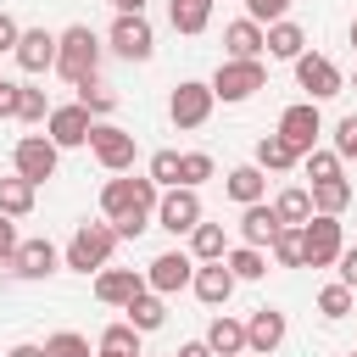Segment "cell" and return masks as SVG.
Listing matches in <instances>:
<instances>
[{
  "instance_id": "1",
  "label": "cell",
  "mask_w": 357,
  "mask_h": 357,
  "mask_svg": "<svg viewBox=\"0 0 357 357\" xmlns=\"http://www.w3.org/2000/svg\"><path fill=\"white\" fill-rule=\"evenodd\" d=\"M156 184L145 178V173H117V178H106V190H100V212H106V223L117 229V240H139L151 223H156Z\"/></svg>"
},
{
  "instance_id": "2",
  "label": "cell",
  "mask_w": 357,
  "mask_h": 357,
  "mask_svg": "<svg viewBox=\"0 0 357 357\" xmlns=\"http://www.w3.org/2000/svg\"><path fill=\"white\" fill-rule=\"evenodd\" d=\"M95 67H100V39H95L89 22H73L67 33H56V73H61L67 84L95 78Z\"/></svg>"
},
{
  "instance_id": "3",
  "label": "cell",
  "mask_w": 357,
  "mask_h": 357,
  "mask_svg": "<svg viewBox=\"0 0 357 357\" xmlns=\"http://www.w3.org/2000/svg\"><path fill=\"white\" fill-rule=\"evenodd\" d=\"M112 251H117V229L112 223H78L67 251H61V262L73 273H100V268H112Z\"/></svg>"
},
{
  "instance_id": "4",
  "label": "cell",
  "mask_w": 357,
  "mask_h": 357,
  "mask_svg": "<svg viewBox=\"0 0 357 357\" xmlns=\"http://www.w3.org/2000/svg\"><path fill=\"white\" fill-rule=\"evenodd\" d=\"M257 89H268V67L262 61H218L212 73V100H251Z\"/></svg>"
},
{
  "instance_id": "5",
  "label": "cell",
  "mask_w": 357,
  "mask_h": 357,
  "mask_svg": "<svg viewBox=\"0 0 357 357\" xmlns=\"http://www.w3.org/2000/svg\"><path fill=\"white\" fill-rule=\"evenodd\" d=\"M340 251H346V240H340V218L312 212V218L301 223V268H329Z\"/></svg>"
},
{
  "instance_id": "6",
  "label": "cell",
  "mask_w": 357,
  "mask_h": 357,
  "mask_svg": "<svg viewBox=\"0 0 357 357\" xmlns=\"http://www.w3.org/2000/svg\"><path fill=\"white\" fill-rule=\"evenodd\" d=\"M89 151H95V162H100L106 173H128L134 156H139V139H134L128 128H117V123H95V128H89Z\"/></svg>"
},
{
  "instance_id": "7",
  "label": "cell",
  "mask_w": 357,
  "mask_h": 357,
  "mask_svg": "<svg viewBox=\"0 0 357 357\" xmlns=\"http://www.w3.org/2000/svg\"><path fill=\"white\" fill-rule=\"evenodd\" d=\"M296 156H307V151H318V134H324V117H318V106L312 100H296V106H284L279 112V128H273Z\"/></svg>"
},
{
  "instance_id": "8",
  "label": "cell",
  "mask_w": 357,
  "mask_h": 357,
  "mask_svg": "<svg viewBox=\"0 0 357 357\" xmlns=\"http://www.w3.org/2000/svg\"><path fill=\"white\" fill-rule=\"evenodd\" d=\"M296 84L307 89V100H312V106L346 89V78H340V67H335L329 56H318V50H301V56H296Z\"/></svg>"
},
{
  "instance_id": "9",
  "label": "cell",
  "mask_w": 357,
  "mask_h": 357,
  "mask_svg": "<svg viewBox=\"0 0 357 357\" xmlns=\"http://www.w3.org/2000/svg\"><path fill=\"white\" fill-rule=\"evenodd\" d=\"M212 84H195V78H184V84H173V95H167V117H173V128H201L206 117H212Z\"/></svg>"
},
{
  "instance_id": "10",
  "label": "cell",
  "mask_w": 357,
  "mask_h": 357,
  "mask_svg": "<svg viewBox=\"0 0 357 357\" xmlns=\"http://www.w3.org/2000/svg\"><path fill=\"white\" fill-rule=\"evenodd\" d=\"M11 162H17V178H28V184H45V178H56V162H61V151H56L45 134H22V139H17V151H11Z\"/></svg>"
},
{
  "instance_id": "11",
  "label": "cell",
  "mask_w": 357,
  "mask_h": 357,
  "mask_svg": "<svg viewBox=\"0 0 357 357\" xmlns=\"http://www.w3.org/2000/svg\"><path fill=\"white\" fill-rule=\"evenodd\" d=\"M195 223H201V195H195V190L173 184V190L156 195V229H167V234H190Z\"/></svg>"
},
{
  "instance_id": "12",
  "label": "cell",
  "mask_w": 357,
  "mask_h": 357,
  "mask_svg": "<svg viewBox=\"0 0 357 357\" xmlns=\"http://www.w3.org/2000/svg\"><path fill=\"white\" fill-rule=\"evenodd\" d=\"M190 279H195V257L190 251H162L145 268V290H156V296H178V290H190Z\"/></svg>"
},
{
  "instance_id": "13",
  "label": "cell",
  "mask_w": 357,
  "mask_h": 357,
  "mask_svg": "<svg viewBox=\"0 0 357 357\" xmlns=\"http://www.w3.org/2000/svg\"><path fill=\"white\" fill-rule=\"evenodd\" d=\"M89 128H95V117L73 100V106H50V117H45V139L56 145V151H73V145H89Z\"/></svg>"
},
{
  "instance_id": "14",
  "label": "cell",
  "mask_w": 357,
  "mask_h": 357,
  "mask_svg": "<svg viewBox=\"0 0 357 357\" xmlns=\"http://www.w3.org/2000/svg\"><path fill=\"white\" fill-rule=\"evenodd\" d=\"M106 45H112L123 61H151L156 33H151V22H145V17H117V22H112V33H106Z\"/></svg>"
},
{
  "instance_id": "15",
  "label": "cell",
  "mask_w": 357,
  "mask_h": 357,
  "mask_svg": "<svg viewBox=\"0 0 357 357\" xmlns=\"http://www.w3.org/2000/svg\"><path fill=\"white\" fill-rule=\"evenodd\" d=\"M61 268V251L39 234V240H17V251H11V273L17 279H50Z\"/></svg>"
},
{
  "instance_id": "16",
  "label": "cell",
  "mask_w": 357,
  "mask_h": 357,
  "mask_svg": "<svg viewBox=\"0 0 357 357\" xmlns=\"http://www.w3.org/2000/svg\"><path fill=\"white\" fill-rule=\"evenodd\" d=\"M284 312L279 307H257L251 312V324H245V351H257V357H273L279 351V340H284Z\"/></svg>"
},
{
  "instance_id": "17",
  "label": "cell",
  "mask_w": 357,
  "mask_h": 357,
  "mask_svg": "<svg viewBox=\"0 0 357 357\" xmlns=\"http://www.w3.org/2000/svg\"><path fill=\"white\" fill-rule=\"evenodd\" d=\"M139 290H145V273H134V268H100L95 273V301H106V307H128Z\"/></svg>"
},
{
  "instance_id": "18",
  "label": "cell",
  "mask_w": 357,
  "mask_h": 357,
  "mask_svg": "<svg viewBox=\"0 0 357 357\" xmlns=\"http://www.w3.org/2000/svg\"><path fill=\"white\" fill-rule=\"evenodd\" d=\"M17 67L22 73H50L56 67V33H45V28H22V39H17Z\"/></svg>"
},
{
  "instance_id": "19",
  "label": "cell",
  "mask_w": 357,
  "mask_h": 357,
  "mask_svg": "<svg viewBox=\"0 0 357 357\" xmlns=\"http://www.w3.org/2000/svg\"><path fill=\"white\" fill-rule=\"evenodd\" d=\"M190 290H195L206 307H223V301L234 296V273H229L223 262H195V279H190Z\"/></svg>"
},
{
  "instance_id": "20",
  "label": "cell",
  "mask_w": 357,
  "mask_h": 357,
  "mask_svg": "<svg viewBox=\"0 0 357 357\" xmlns=\"http://www.w3.org/2000/svg\"><path fill=\"white\" fill-rule=\"evenodd\" d=\"M262 50L279 56V61H296V56L307 50V28L290 22V17H284V22H268V28H262Z\"/></svg>"
},
{
  "instance_id": "21",
  "label": "cell",
  "mask_w": 357,
  "mask_h": 357,
  "mask_svg": "<svg viewBox=\"0 0 357 357\" xmlns=\"http://www.w3.org/2000/svg\"><path fill=\"white\" fill-rule=\"evenodd\" d=\"M223 190H229V201H240V206H257V201L268 195V173H262L257 162H240V167H229Z\"/></svg>"
},
{
  "instance_id": "22",
  "label": "cell",
  "mask_w": 357,
  "mask_h": 357,
  "mask_svg": "<svg viewBox=\"0 0 357 357\" xmlns=\"http://www.w3.org/2000/svg\"><path fill=\"white\" fill-rule=\"evenodd\" d=\"M273 234H279V218H273V206H268V201H257V206H245V212H240V245L268 251V245H273Z\"/></svg>"
},
{
  "instance_id": "23",
  "label": "cell",
  "mask_w": 357,
  "mask_h": 357,
  "mask_svg": "<svg viewBox=\"0 0 357 357\" xmlns=\"http://www.w3.org/2000/svg\"><path fill=\"white\" fill-rule=\"evenodd\" d=\"M223 50H229V61H262V28L251 17L229 22L223 28Z\"/></svg>"
},
{
  "instance_id": "24",
  "label": "cell",
  "mask_w": 357,
  "mask_h": 357,
  "mask_svg": "<svg viewBox=\"0 0 357 357\" xmlns=\"http://www.w3.org/2000/svg\"><path fill=\"white\" fill-rule=\"evenodd\" d=\"M206 346H212V357H240V351H245V324L229 318V312H218V318L206 324Z\"/></svg>"
},
{
  "instance_id": "25",
  "label": "cell",
  "mask_w": 357,
  "mask_h": 357,
  "mask_svg": "<svg viewBox=\"0 0 357 357\" xmlns=\"http://www.w3.org/2000/svg\"><path fill=\"white\" fill-rule=\"evenodd\" d=\"M123 312H128L123 324H134L139 335H151V329H162V324H167V301H162L156 290H139V296H134V301H128Z\"/></svg>"
},
{
  "instance_id": "26",
  "label": "cell",
  "mask_w": 357,
  "mask_h": 357,
  "mask_svg": "<svg viewBox=\"0 0 357 357\" xmlns=\"http://www.w3.org/2000/svg\"><path fill=\"white\" fill-rule=\"evenodd\" d=\"M33 195H39V184L17 178V173H11V178H0V218H11V223H17V218H28V212H33Z\"/></svg>"
},
{
  "instance_id": "27",
  "label": "cell",
  "mask_w": 357,
  "mask_h": 357,
  "mask_svg": "<svg viewBox=\"0 0 357 357\" xmlns=\"http://www.w3.org/2000/svg\"><path fill=\"white\" fill-rule=\"evenodd\" d=\"M223 251H229L223 223H195V229H190V257H195V262H223Z\"/></svg>"
},
{
  "instance_id": "28",
  "label": "cell",
  "mask_w": 357,
  "mask_h": 357,
  "mask_svg": "<svg viewBox=\"0 0 357 357\" xmlns=\"http://www.w3.org/2000/svg\"><path fill=\"white\" fill-rule=\"evenodd\" d=\"M167 22L173 33H201L212 22V0H167Z\"/></svg>"
},
{
  "instance_id": "29",
  "label": "cell",
  "mask_w": 357,
  "mask_h": 357,
  "mask_svg": "<svg viewBox=\"0 0 357 357\" xmlns=\"http://www.w3.org/2000/svg\"><path fill=\"white\" fill-rule=\"evenodd\" d=\"M251 162H257L262 173H290V167H296L301 156H296V151H290V145H284L279 134H262V139H257V156H251Z\"/></svg>"
},
{
  "instance_id": "30",
  "label": "cell",
  "mask_w": 357,
  "mask_h": 357,
  "mask_svg": "<svg viewBox=\"0 0 357 357\" xmlns=\"http://www.w3.org/2000/svg\"><path fill=\"white\" fill-rule=\"evenodd\" d=\"M273 218H279V229H301L312 218V195L307 190H279L273 195Z\"/></svg>"
},
{
  "instance_id": "31",
  "label": "cell",
  "mask_w": 357,
  "mask_h": 357,
  "mask_svg": "<svg viewBox=\"0 0 357 357\" xmlns=\"http://www.w3.org/2000/svg\"><path fill=\"white\" fill-rule=\"evenodd\" d=\"M307 195H312V212H324V218H340V212L351 206V184H346V178H329V184H312Z\"/></svg>"
},
{
  "instance_id": "32",
  "label": "cell",
  "mask_w": 357,
  "mask_h": 357,
  "mask_svg": "<svg viewBox=\"0 0 357 357\" xmlns=\"http://www.w3.org/2000/svg\"><path fill=\"white\" fill-rule=\"evenodd\" d=\"M223 268L234 273V284H240V279H262V273H268V251H257V245H234V251H223Z\"/></svg>"
},
{
  "instance_id": "33",
  "label": "cell",
  "mask_w": 357,
  "mask_h": 357,
  "mask_svg": "<svg viewBox=\"0 0 357 357\" xmlns=\"http://www.w3.org/2000/svg\"><path fill=\"white\" fill-rule=\"evenodd\" d=\"M212 173H218V162H212L206 151H178V184H184V190H201Z\"/></svg>"
},
{
  "instance_id": "34",
  "label": "cell",
  "mask_w": 357,
  "mask_h": 357,
  "mask_svg": "<svg viewBox=\"0 0 357 357\" xmlns=\"http://www.w3.org/2000/svg\"><path fill=\"white\" fill-rule=\"evenodd\" d=\"M100 351H117V357H145V351H139V329H134V324H106V329H100Z\"/></svg>"
},
{
  "instance_id": "35",
  "label": "cell",
  "mask_w": 357,
  "mask_h": 357,
  "mask_svg": "<svg viewBox=\"0 0 357 357\" xmlns=\"http://www.w3.org/2000/svg\"><path fill=\"white\" fill-rule=\"evenodd\" d=\"M73 89H78V106H84L89 117H106V112L117 106V95H112L100 78H84V84H73Z\"/></svg>"
},
{
  "instance_id": "36",
  "label": "cell",
  "mask_w": 357,
  "mask_h": 357,
  "mask_svg": "<svg viewBox=\"0 0 357 357\" xmlns=\"http://www.w3.org/2000/svg\"><path fill=\"white\" fill-rule=\"evenodd\" d=\"M351 296H357V290H346V284L335 279V284H324V290H318V312H324L329 324H340V318L351 312Z\"/></svg>"
},
{
  "instance_id": "37",
  "label": "cell",
  "mask_w": 357,
  "mask_h": 357,
  "mask_svg": "<svg viewBox=\"0 0 357 357\" xmlns=\"http://www.w3.org/2000/svg\"><path fill=\"white\" fill-rule=\"evenodd\" d=\"M268 257H273L279 268H301V229H279L273 245H268Z\"/></svg>"
},
{
  "instance_id": "38",
  "label": "cell",
  "mask_w": 357,
  "mask_h": 357,
  "mask_svg": "<svg viewBox=\"0 0 357 357\" xmlns=\"http://www.w3.org/2000/svg\"><path fill=\"white\" fill-rule=\"evenodd\" d=\"M145 178H151L156 190H173V184H178V151H156L151 167H145Z\"/></svg>"
},
{
  "instance_id": "39",
  "label": "cell",
  "mask_w": 357,
  "mask_h": 357,
  "mask_svg": "<svg viewBox=\"0 0 357 357\" xmlns=\"http://www.w3.org/2000/svg\"><path fill=\"white\" fill-rule=\"evenodd\" d=\"M301 167H307V178H312V184L340 178V156H335V151H307V156H301Z\"/></svg>"
},
{
  "instance_id": "40",
  "label": "cell",
  "mask_w": 357,
  "mask_h": 357,
  "mask_svg": "<svg viewBox=\"0 0 357 357\" xmlns=\"http://www.w3.org/2000/svg\"><path fill=\"white\" fill-rule=\"evenodd\" d=\"M17 117H22V123H45V117H50L45 89H28V84H22V89H17Z\"/></svg>"
},
{
  "instance_id": "41",
  "label": "cell",
  "mask_w": 357,
  "mask_h": 357,
  "mask_svg": "<svg viewBox=\"0 0 357 357\" xmlns=\"http://www.w3.org/2000/svg\"><path fill=\"white\" fill-rule=\"evenodd\" d=\"M45 357H89V340H84V335H73V329H61V335H50V340H45Z\"/></svg>"
},
{
  "instance_id": "42",
  "label": "cell",
  "mask_w": 357,
  "mask_h": 357,
  "mask_svg": "<svg viewBox=\"0 0 357 357\" xmlns=\"http://www.w3.org/2000/svg\"><path fill=\"white\" fill-rule=\"evenodd\" d=\"M290 6H296V0H245V17H251L257 28H268V22H284Z\"/></svg>"
},
{
  "instance_id": "43",
  "label": "cell",
  "mask_w": 357,
  "mask_h": 357,
  "mask_svg": "<svg viewBox=\"0 0 357 357\" xmlns=\"http://www.w3.org/2000/svg\"><path fill=\"white\" fill-rule=\"evenodd\" d=\"M335 156H357V112L335 123Z\"/></svg>"
},
{
  "instance_id": "44",
  "label": "cell",
  "mask_w": 357,
  "mask_h": 357,
  "mask_svg": "<svg viewBox=\"0 0 357 357\" xmlns=\"http://www.w3.org/2000/svg\"><path fill=\"white\" fill-rule=\"evenodd\" d=\"M335 262H340V284H346V290H357V245H346Z\"/></svg>"
},
{
  "instance_id": "45",
  "label": "cell",
  "mask_w": 357,
  "mask_h": 357,
  "mask_svg": "<svg viewBox=\"0 0 357 357\" xmlns=\"http://www.w3.org/2000/svg\"><path fill=\"white\" fill-rule=\"evenodd\" d=\"M17 39H22L17 17H11V11H0V50H17Z\"/></svg>"
},
{
  "instance_id": "46",
  "label": "cell",
  "mask_w": 357,
  "mask_h": 357,
  "mask_svg": "<svg viewBox=\"0 0 357 357\" xmlns=\"http://www.w3.org/2000/svg\"><path fill=\"white\" fill-rule=\"evenodd\" d=\"M11 251H17V223L0 218V262H6V268H11Z\"/></svg>"
},
{
  "instance_id": "47",
  "label": "cell",
  "mask_w": 357,
  "mask_h": 357,
  "mask_svg": "<svg viewBox=\"0 0 357 357\" xmlns=\"http://www.w3.org/2000/svg\"><path fill=\"white\" fill-rule=\"evenodd\" d=\"M17 89H22V84L0 78V117H17Z\"/></svg>"
},
{
  "instance_id": "48",
  "label": "cell",
  "mask_w": 357,
  "mask_h": 357,
  "mask_svg": "<svg viewBox=\"0 0 357 357\" xmlns=\"http://www.w3.org/2000/svg\"><path fill=\"white\" fill-rule=\"evenodd\" d=\"M117 17H145V0H106Z\"/></svg>"
},
{
  "instance_id": "49",
  "label": "cell",
  "mask_w": 357,
  "mask_h": 357,
  "mask_svg": "<svg viewBox=\"0 0 357 357\" xmlns=\"http://www.w3.org/2000/svg\"><path fill=\"white\" fill-rule=\"evenodd\" d=\"M173 357H212V346H206V340H184Z\"/></svg>"
},
{
  "instance_id": "50",
  "label": "cell",
  "mask_w": 357,
  "mask_h": 357,
  "mask_svg": "<svg viewBox=\"0 0 357 357\" xmlns=\"http://www.w3.org/2000/svg\"><path fill=\"white\" fill-rule=\"evenodd\" d=\"M6 357H45V346H33V340H22V346H11Z\"/></svg>"
},
{
  "instance_id": "51",
  "label": "cell",
  "mask_w": 357,
  "mask_h": 357,
  "mask_svg": "<svg viewBox=\"0 0 357 357\" xmlns=\"http://www.w3.org/2000/svg\"><path fill=\"white\" fill-rule=\"evenodd\" d=\"M351 50H357V22H351Z\"/></svg>"
},
{
  "instance_id": "52",
  "label": "cell",
  "mask_w": 357,
  "mask_h": 357,
  "mask_svg": "<svg viewBox=\"0 0 357 357\" xmlns=\"http://www.w3.org/2000/svg\"><path fill=\"white\" fill-rule=\"evenodd\" d=\"M95 357H117V351H95Z\"/></svg>"
},
{
  "instance_id": "53",
  "label": "cell",
  "mask_w": 357,
  "mask_h": 357,
  "mask_svg": "<svg viewBox=\"0 0 357 357\" xmlns=\"http://www.w3.org/2000/svg\"><path fill=\"white\" fill-rule=\"evenodd\" d=\"M351 89H357V73H351Z\"/></svg>"
},
{
  "instance_id": "54",
  "label": "cell",
  "mask_w": 357,
  "mask_h": 357,
  "mask_svg": "<svg viewBox=\"0 0 357 357\" xmlns=\"http://www.w3.org/2000/svg\"><path fill=\"white\" fill-rule=\"evenodd\" d=\"M351 357H357V351H351Z\"/></svg>"
}]
</instances>
